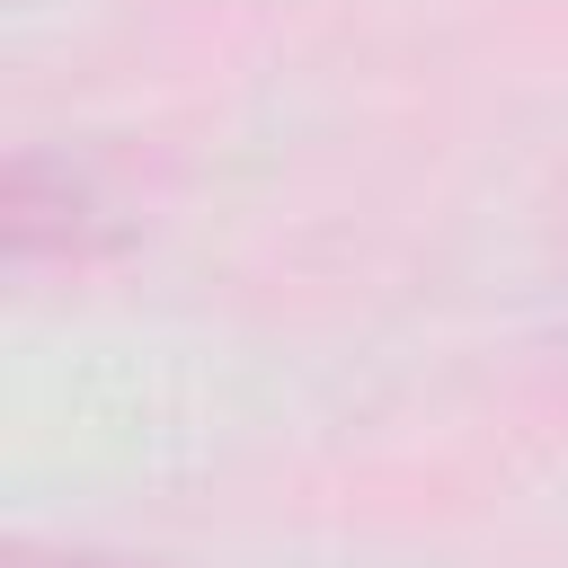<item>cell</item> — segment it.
Returning a JSON list of instances; mask_svg holds the SVG:
<instances>
[{"instance_id":"1","label":"cell","mask_w":568,"mask_h":568,"mask_svg":"<svg viewBox=\"0 0 568 568\" xmlns=\"http://www.w3.org/2000/svg\"><path fill=\"white\" fill-rule=\"evenodd\" d=\"M0 240H9V266L36 275V266H89L98 248H115V204L106 186L62 160V151H9V178H0Z\"/></svg>"},{"instance_id":"2","label":"cell","mask_w":568,"mask_h":568,"mask_svg":"<svg viewBox=\"0 0 568 568\" xmlns=\"http://www.w3.org/2000/svg\"><path fill=\"white\" fill-rule=\"evenodd\" d=\"M9 568H160V559H124V550H71V541H18Z\"/></svg>"}]
</instances>
